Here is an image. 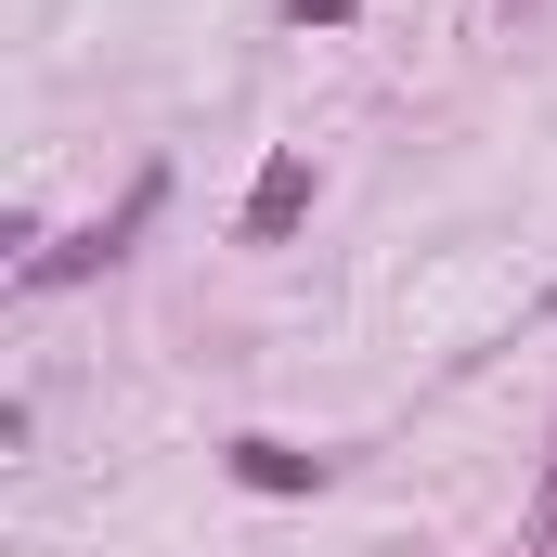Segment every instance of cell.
I'll return each mask as SVG.
<instances>
[{
	"label": "cell",
	"instance_id": "2",
	"mask_svg": "<svg viewBox=\"0 0 557 557\" xmlns=\"http://www.w3.org/2000/svg\"><path fill=\"white\" fill-rule=\"evenodd\" d=\"M298 221H311V156H298V143H285L273 169H260V182H247V208H234V234H247V247H285V234H298Z\"/></svg>",
	"mask_w": 557,
	"mask_h": 557
},
{
	"label": "cell",
	"instance_id": "4",
	"mask_svg": "<svg viewBox=\"0 0 557 557\" xmlns=\"http://www.w3.org/2000/svg\"><path fill=\"white\" fill-rule=\"evenodd\" d=\"M350 13H363V0H298V26H350Z\"/></svg>",
	"mask_w": 557,
	"mask_h": 557
},
{
	"label": "cell",
	"instance_id": "5",
	"mask_svg": "<svg viewBox=\"0 0 557 557\" xmlns=\"http://www.w3.org/2000/svg\"><path fill=\"white\" fill-rule=\"evenodd\" d=\"M545 519H557V467H545Z\"/></svg>",
	"mask_w": 557,
	"mask_h": 557
},
{
	"label": "cell",
	"instance_id": "1",
	"mask_svg": "<svg viewBox=\"0 0 557 557\" xmlns=\"http://www.w3.org/2000/svg\"><path fill=\"white\" fill-rule=\"evenodd\" d=\"M156 195H169V169H143L131 195H117V208H104L91 234H65L52 260H26V285H78V273H104V260H131V234H143V221H156Z\"/></svg>",
	"mask_w": 557,
	"mask_h": 557
},
{
	"label": "cell",
	"instance_id": "3",
	"mask_svg": "<svg viewBox=\"0 0 557 557\" xmlns=\"http://www.w3.org/2000/svg\"><path fill=\"white\" fill-rule=\"evenodd\" d=\"M234 480H247V493H324V454H298V441H234Z\"/></svg>",
	"mask_w": 557,
	"mask_h": 557
}]
</instances>
